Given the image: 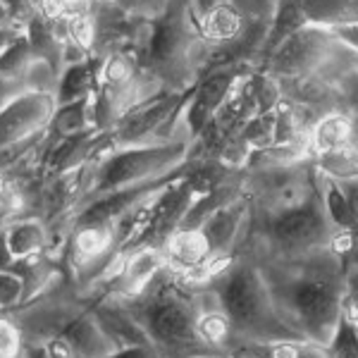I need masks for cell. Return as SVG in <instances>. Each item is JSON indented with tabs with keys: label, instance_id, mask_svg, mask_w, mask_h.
Masks as SVG:
<instances>
[{
	"label": "cell",
	"instance_id": "obj_12",
	"mask_svg": "<svg viewBox=\"0 0 358 358\" xmlns=\"http://www.w3.org/2000/svg\"><path fill=\"white\" fill-rule=\"evenodd\" d=\"M232 356L246 358H332L330 346L308 339H273V342H241Z\"/></svg>",
	"mask_w": 358,
	"mask_h": 358
},
{
	"label": "cell",
	"instance_id": "obj_26",
	"mask_svg": "<svg viewBox=\"0 0 358 358\" xmlns=\"http://www.w3.org/2000/svg\"><path fill=\"white\" fill-rule=\"evenodd\" d=\"M108 358H160V356L153 346H127V349L115 351V354Z\"/></svg>",
	"mask_w": 358,
	"mask_h": 358
},
{
	"label": "cell",
	"instance_id": "obj_25",
	"mask_svg": "<svg viewBox=\"0 0 358 358\" xmlns=\"http://www.w3.org/2000/svg\"><path fill=\"white\" fill-rule=\"evenodd\" d=\"M20 330L10 320L0 317V358H15L20 354Z\"/></svg>",
	"mask_w": 358,
	"mask_h": 358
},
{
	"label": "cell",
	"instance_id": "obj_28",
	"mask_svg": "<svg viewBox=\"0 0 358 358\" xmlns=\"http://www.w3.org/2000/svg\"><path fill=\"white\" fill-rule=\"evenodd\" d=\"M13 268H15V256L10 251L8 234L0 232V273H13Z\"/></svg>",
	"mask_w": 358,
	"mask_h": 358
},
{
	"label": "cell",
	"instance_id": "obj_27",
	"mask_svg": "<svg viewBox=\"0 0 358 358\" xmlns=\"http://www.w3.org/2000/svg\"><path fill=\"white\" fill-rule=\"evenodd\" d=\"M5 5L10 8V15L13 20H31L34 17V8H31V0H5Z\"/></svg>",
	"mask_w": 358,
	"mask_h": 358
},
{
	"label": "cell",
	"instance_id": "obj_11",
	"mask_svg": "<svg viewBox=\"0 0 358 358\" xmlns=\"http://www.w3.org/2000/svg\"><path fill=\"white\" fill-rule=\"evenodd\" d=\"M167 270L175 275L189 273V270L199 268V265L208 263L213 258L210 244H208L206 234L196 229H177L175 234H170V239L163 246Z\"/></svg>",
	"mask_w": 358,
	"mask_h": 358
},
{
	"label": "cell",
	"instance_id": "obj_10",
	"mask_svg": "<svg viewBox=\"0 0 358 358\" xmlns=\"http://www.w3.org/2000/svg\"><path fill=\"white\" fill-rule=\"evenodd\" d=\"M60 337H65L79 358H108L117 349V344L108 337L103 325L98 322L96 313H77L69 315V320L62 325Z\"/></svg>",
	"mask_w": 358,
	"mask_h": 358
},
{
	"label": "cell",
	"instance_id": "obj_16",
	"mask_svg": "<svg viewBox=\"0 0 358 358\" xmlns=\"http://www.w3.org/2000/svg\"><path fill=\"white\" fill-rule=\"evenodd\" d=\"M320 194H322V206H325L327 220L334 227V232L358 234V217L337 179L320 172Z\"/></svg>",
	"mask_w": 358,
	"mask_h": 358
},
{
	"label": "cell",
	"instance_id": "obj_33",
	"mask_svg": "<svg viewBox=\"0 0 358 358\" xmlns=\"http://www.w3.org/2000/svg\"><path fill=\"white\" fill-rule=\"evenodd\" d=\"M199 358H234V356H222L220 354V356H199Z\"/></svg>",
	"mask_w": 358,
	"mask_h": 358
},
{
	"label": "cell",
	"instance_id": "obj_21",
	"mask_svg": "<svg viewBox=\"0 0 358 358\" xmlns=\"http://www.w3.org/2000/svg\"><path fill=\"white\" fill-rule=\"evenodd\" d=\"M332 91L337 113L349 115L354 122H358V69H351L344 77H339L332 84Z\"/></svg>",
	"mask_w": 358,
	"mask_h": 358
},
{
	"label": "cell",
	"instance_id": "obj_22",
	"mask_svg": "<svg viewBox=\"0 0 358 358\" xmlns=\"http://www.w3.org/2000/svg\"><path fill=\"white\" fill-rule=\"evenodd\" d=\"M246 24H273L280 0H227Z\"/></svg>",
	"mask_w": 358,
	"mask_h": 358
},
{
	"label": "cell",
	"instance_id": "obj_17",
	"mask_svg": "<svg viewBox=\"0 0 358 358\" xmlns=\"http://www.w3.org/2000/svg\"><path fill=\"white\" fill-rule=\"evenodd\" d=\"M244 29L246 22L236 15V10L229 3H222L220 8L199 17V34L208 43H227L239 36Z\"/></svg>",
	"mask_w": 358,
	"mask_h": 358
},
{
	"label": "cell",
	"instance_id": "obj_3",
	"mask_svg": "<svg viewBox=\"0 0 358 358\" xmlns=\"http://www.w3.org/2000/svg\"><path fill=\"white\" fill-rule=\"evenodd\" d=\"M334 227L327 220L320 187L301 203L282 210H256L251 217L244 244L239 251L251 258H292L332 244Z\"/></svg>",
	"mask_w": 358,
	"mask_h": 358
},
{
	"label": "cell",
	"instance_id": "obj_2",
	"mask_svg": "<svg viewBox=\"0 0 358 358\" xmlns=\"http://www.w3.org/2000/svg\"><path fill=\"white\" fill-rule=\"evenodd\" d=\"M138 320L160 358H199L213 354L196 334L194 289H187L170 270H163L141 296L124 303ZM224 356V354H222Z\"/></svg>",
	"mask_w": 358,
	"mask_h": 358
},
{
	"label": "cell",
	"instance_id": "obj_13",
	"mask_svg": "<svg viewBox=\"0 0 358 358\" xmlns=\"http://www.w3.org/2000/svg\"><path fill=\"white\" fill-rule=\"evenodd\" d=\"M301 10L308 24L332 31L358 27V0H301Z\"/></svg>",
	"mask_w": 358,
	"mask_h": 358
},
{
	"label": "cell",
	"instance_id": "obj_36",
	"mask_svg": "<svg viewBox=\"0 0 358 358\" xmlns=\"http://www.w3.org/2000/svg\"><path fill=\"white\" fill-rule=\"evenodd\" d=\"M356 158H358V148H356Z\"/></svg>",
	"mask_w": 358,
	"mask_h": 358
},
{
	"label": "cell",
	"instance_id": "obj_19",
	"mask_svg": "<svg viewBox=\"0 0 358 358\" xmlns=\"http://www.w3.org/2000/svg\"><path fill=\"white\" fill-rule=\"evenodd\" d=\"M5 234H8V244L15 256V263L34 258L45 244V232L41 227V222H36V220L13 222L5 229Z\"/></svg>",
	"mask_w": 358,
	"mask_h": 358
},
{
	"label": "cell",
	"instance_id": "obj_32",
	"mask_svg": "<svg viewBox=\"0 0 358 358\" xmlns=\"http://www.w3.org/2000/svg\"><path fill=\"white\" fill-rule=\"evenodd\" d=\"M13 22V15H10V8L5 5V0H0V27L10 24Z\"/></svg>",
	"mask_w": 358,
	"mask_h": 358
},
{
	"label": "cell",
	"instance_id": "obj_24",
	"mask_svg": "<svg viewBox=\"0 0 358 358\" xmlns=\"http://www.w3.org/2000/svg\"><path fill=\"white\" fill-rule=\"evenodd\" d=\"M24 294V282L15 273H0V308H8L20 301Z\"/></svg>",
	"mask_w": 358,
	"mask_h": 358
},
{
	"label": "cell",
	"instance_id": "obj_14",
	"mask_svg": "<svg viewBox=\"0 0 358 358\" xmlns=\"http://www.w3.org/2000/svg\"><path fill=\"white\" fill-rule=\"evenodd\" d=\"M98 69H101V65H91L89 60L69 62L62 69L60 82H57V91H55L57 106H67V103H77L82 98L94 96L96 94L94 84H98Z\"/></svg>",
	"mask_w": 358,
	"mask_h": 358
},
{
	"label": "cell",
	"instance_id": "obj_31",
	"mask_svg": "<svg viewBox=\"0 0 358 358\" xmlns=\"http://www.w3.org/2000/svg\"><path fill=\"white\" fill-rule=\"evenodd\" d=\"M17 36H20V31H17L15 27H0V53H3Z\"/></svg>",
	"mask_w": 358,
	"mask_h": 358
},
{
	"label": "cell",
	"instance_id": "obj_5",
	"mask_svg": "<svg viewBox=\"0 0 358 358\" xmlns=\"http://www.w3.org/2000/svg\"><path fill=\"white\" fill-rule=\"evenodd\" d=\"M196 138L182 134L172 141L136 143V146L110 148L98 163L89 187V201L127 187L146 184L184 167L194 155Z\"/></svg>",
	"mask_w": 358,
	"mask_h": 358
},
{
	"label": "cell",
	"instance_id": "obj_29",
	"mask_svg": "<svg viewBox=\"0 0 358 358\" xmlns=\"http://www.w3.org/2000/svg\"><path fill=\"white\" fill-rule=\"evenodd\" d=\"M334 34H337V36L342 38L344 43H349L351 48H354L356 53H358V27H346V29H337V31H334Z\"/></svg>",
	"mask_w": 358,
	"mask_h": 358
},
{
	"label": "cell",
	"instance_id": "obj_35",
	"mask_svg": "<svg viewBox=\"0 0 358 358\" xmlns=\"http://www.w3.org/2000/svg\"><path fill=\"white\" fill-rule=\"evenodd\" d=\"M234 358H246V356H234Z\"/></svg>",
	"mask_w": 358,
	"mask_h": 358
},
{
	"label": "cell",
	"instance_id": "obj_23",
	"mask_svg": "<svg viewBox=\"0 0 358 358\" xmlns=\"http://www.w3.org/2000/svg\"><path fill=\"white\" fill-rule=\"evenodd\" d=\"M330 354L332 358H358L356 327H354V322H349L346 317H342L337 332H334V337L330 342Z\"/></svg>",
	"mask_w": 358,
	"mask_h": 358
},
{
	"label": "cell",
	"instance_id": "obj_7",
	"mask_svg": "<svg viewBox=\"0 0 358 358\" xmlns=\"http://www.w3.org/2000/svg\"><path fill=\"white\" fill-rule=\"evenodd\" d=\"M57 110L55 96L43 91L17 94L0 106V148L31 141Z\"/></svg>",
	"mask_w": 358,
	"mask_h": 358
},
{
	"label": "cell",
	"instance_id": "obj_1",
	"mask_svg": "<svg viewBox=\"0 0 358 358\" xmlns=\"http://www.w3.org/2000/svg\"><path fill=\"white\" fill-rule=\"evenodd\" d=\"M282 320L299 339L330 346L339 322L346 263L332 246L292 258H253Z\"/></svg>",
	"mask_w": 358,
	"mask_h": 358
},
{
	"label": "cell",
	"instance_id": "obj_18",
	"mask_svg": "<svg viewBox=\"0 0 358 358\" xmlns=\"http://www.w3.org/2000/svg\"><path fill=\"white\" fill-rule=\"evenodd\" d=\"M94 101H96V94L89 98H82V101H77V103L57 106L53 120H50L55 134L60 138H65V136L89 131V122H94Z\"/></svg>",
	"mask_w": 358,
	"mask_h": 358
},
{
	"label": "cell",
	"instance_id": "obj_30",
	"mask_svg": "<svg viewBox=\"0 0 358 358\" xmlns=\"http://www.w3.org/2000/svg\"><path fill=\"white\" fill-rule=\"evenodd\" d=\"M222 3H227V0H194V10H196V17H203L206 13H210V10L220 8Z\"/></svg>",
	"mask_w": 358,
	"mask_h": 358
},
{
	"label": "cell",
	"instance_id": "obj_4",
	"mask_svg": "<svg viewBox=\"0 0 358 358\" xmlns=\"http://www.w3.org/2000/svg\"><path fill=\"white\" fill-rule=\"evenodd\" d=\"M210 287L217 292L222 310L232 320L241 342L299 339L292 327L282 320L273 294L268 289V282L251 256L241 251L236 253L234 263L215 282H210Z\"/></svg>",
	"mask_w": 358,
	"mask_h": 358
},
{
	"label": "cell",
	"instance_id": "obj_20",
	"mask_svg": "<svg viewBox=\"0 0 358 358\" xmlns=\"http://www.w3.org/2000/svg\"><path fill=\"white\" fill-rule=\"evenodd\" d=\"M34 60H36V57L31 53L27 34H20V36L0 53V77H5V79L22 77L24 72H29Z\"/></svg>",
	"mask_w": 358,
	"mask_h": 358
},
{
	"label": "cell",
	"instance_id": "obj_15",
	"mask_svg": "<svg viewBox=\"0 0 358 358\" xmlns=\"http://www.w3.org/2000/svg\"><path fill=\"white\" fill-rule=\"evenodd\" d=\"M306 15L301 10V0H280L277 5V13L273 17V24H270L268 38H265L263 53H261V65L258 69H263V65L268 62V57L280 48L294 31H299L301 27H306Z\"/></svg>",
	"mask_w": 358,
	"mask_h": 358
},
{
	"label": "cell",
	"instance_id": "obj_6",
	"mask_svg": "<svg viewBox=\"0 0 358 358\" xmlns=\"http://www.w3.org/2000/svg\"><path fill=\"white\" fill-rule=\"evenodd\" d=\"M339 36L332 29L306 24L294 31L263 65V72L277 82H289V79L310 77L325 65L332 48L337 45Z\"/></svg>",
	"mask_w": 358,
	"mask_h": 358
},
{
	"label": "cell",
	"instance_id": "obj_34",
	"mask_svg": "<svg viewBox=\"0 0 358 358\" xmlns=\"http://www.w3.org/2000/svg\"><path fill=\"white\" fill-rule=\"evenodd\" d=\"M5 189H8V187H5V184H3V179H0V196L5 194Z\"/></svg>",
	"mask_w": 358,
	"mask_h": 358
},
{
	"label": "cell",
	"instance_id": "obj_9",
	"mask_svg": "<svg viewBox=\"0 0 358 358\" xmlns=\"http://www.w3.org/2000/svg\"><path fill=\"white\" fill-rule=\"evenodd\" d=\"M356 148V122L344 113H325L315 120L308 134L310 158H325Z\"/></svg>",
	"mask_w": 358,
	"mask_h": 358
},
{
	"label": "cell",
	"instance_id": "obj_8",
	"mask_svg": "<svg viewBox=\"0 0 358 358\" xmlns=\"http://www.w3.org/2000/svg\"><path fill=\"white\" fill-rule=\"evenodd\" d=\"M248 72L246 67H217L206 72L189 91L187 106H184V129L192 138H199L201 131L213 122V117L222 108L224 98L239 82V77Z\"/></svg>",
	"mask_w": 358,
	"mask_h": 358
}]
</instances>
